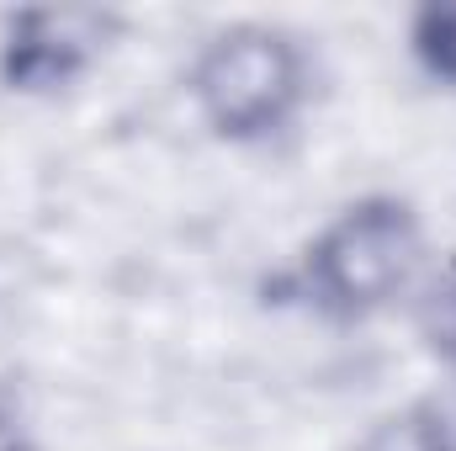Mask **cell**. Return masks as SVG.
I'll return each instance as SVG.
<instances>
[{
	"label": "cell",
	"instance_id": "1",
	"mask_svg": "<svg viewBox=\"0 0 456 451\" xmlns=\"http://www.w3.org/2000/svg\"><path fill=\"white\" fill-rule=\"evenodd\" d=\"M425 260V224L403 197H361L340 208L303 255V287L330 319H371L393 308Z\"/></svg>",
	"mask_w": 456,
	"mask_h": 451
},
{
	"label": "cell",
	"instance_id": "2",
	"mask_svg": "<svg viewBox=\"0 0 456 451\" xmlns=\"http://www.w3.org/2000/svg\"><path fill=\"white\" fill-rule=\"evenodd\" d=\"M191 107L228 144H260L281 133L308 102V53L292 32L239 21L202 43L191 64Z\"/></svg>",
	"mask_w": 456,
	"mask_h": 451
},
{
	"label": "cell",
	"instance_id": "3",
	"mask_svg": "<svg viewBox=\"0 0 456 451\" xmlns=\"http://www.w3.org/2000/svg\"><path fill=\"white\" fill-rule=\"evenodd\" d=\"M122 16L102 5H27L0 32V86L21 96L75 86L117 43Z\"/></svg>",
	"mask_w": 456,
	"mask_h": 451
},
{
	"label": "cell",
	"instance_id": "4",
	"mask_svg": "<svg viewBox=\"0 0 456 451\" xmlns=\"http://www.w3.org/2000/svg\"><path fill=\"white\" fill-rule=\"evenodd\" d=\"M361 451H456V441L441 409L409 404V409H393L387 420H377Z\"/></svg>",
	"mask_w": 456,
	"mask_h": 451
},
{
	"label": "cell",
	"instance_id": "5",
	"mask_svg": "<svg viewBox=\"0 0 456 451\" xmlns=\"http://www.w3.org/2000/svg\"><path fill=\"white\" fill-rule=\"evenodd\" d=\"M409 48L436 86H456V5H419L409 21Z\"/></svg>",
	"mask_w": 456,
	"mask_h": 451
},
{
	"label": "cell",
	"instance_id": "6",
	"mask_svg": "<svg viewBox=\"0 0 456 451\" xmlns=\"http://www.w3.org/2000/svg\"><path fill=\"white\" fill-rule=\"evenodd\" d=\"M0 451H37L32 425H27V414L11 393H0Z\"/></svg>",
	"mask_w": 456,
	"mask_h": 451
}]
</instances>
